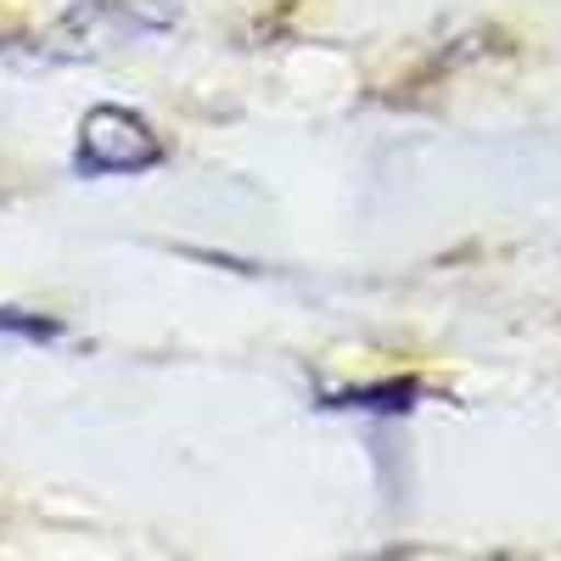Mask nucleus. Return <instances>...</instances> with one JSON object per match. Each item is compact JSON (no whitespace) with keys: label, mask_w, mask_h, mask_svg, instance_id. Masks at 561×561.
<instances>
[{"label":"nucleus","mask_w":561,"mask_h":561,"mask_svg":"<svg viewBox=\"0 0 561 561\" xmlns=\"http://www.w3.org/2000/svg\"><path fill=\"white\" fill-rule=\"evenodd\" d=\"M163 163V140L158 129L118 107V102H102L79 118V140H73V174L79 180H118V174H147Z\"/></svg>","instance_id":"obj_1"},{"label":"nucleus","mask_w":561,"mask_h":561,"mask_svg":"<svg viewBox=\"0 0 561 561\" xmlns=\"http://www.w3.org/2000/svg\"><path fill=\"white\" fill-rule=\"evenodd\" d=\"M0 337L51 343V337H62V320H51V314H28V309H0Z\"/></svg>","instance_id":"obj_2"}]
</instances>
